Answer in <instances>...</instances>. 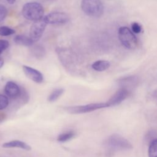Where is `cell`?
<instances>
[{
	"label": "cell",
	"mask_w": 157,
	"mask_h": 157,
	"mask_svg": "<svg viewBox=\"0 0 157 157\" xmlns=\"http://www.w3.org/2000/svg\"><path fill=\"white\" fill-rule=\"evenodd\" d=\"M43 19L47 24L61 25L67 23L69 20V17L64 12H54L47 14Z\"/></svg>",
	"instance_id": "obj_7"
},
{
	"label": "cell",
	"mask_w": 157,
	"mask_h": 157,
	"mask_svg": "<svg viewBox=\"0 0 157 157\" xmlns=\"http://www.w3.org/2000/svg\"><path fill=\"white\" fill-rule=\"evenodd\" d=\"M153 96L154 99H155V101H156V102H157V89H156V90L153 91Z\"/></svg>",
	"instance_id": "obj_24"
},
{
	"label": "cell",
	"mask_w": 157,
	"mask_h": 157,
	"mask_svg": "<svg viewBox=\"0 0 157 157\" xmlns=\"http://www.w3.org/2000/svg\"><path fill=\"white\" fill-rule=\"evenodd\" d=\"M130 91L124 88H120L106 102L109 107L115 106L121 103L130 94Z\"/></svg>",
	"instance_id": "obj_8"
},
{
	"label": "cell",
	"mask_w": 157,
	"mask_h": 157,
	"mask_svg": "<svg viewBox=\"0 0 157 157\" xmlns=\"http://www.w3.org/2000/svg\"><path fill=\"white\" fill-rule=\"evenodd\" d=\"M2 147L3 148H19L21 149H23L25 150H30L31 147L28 144L25 143L23 141H21L19 140H13L9 142H5Z\"/></svg>",
	"instance_id": "obj_12"
},
{
	"label": "cell",
	"mask_w": 157,
	"mask_h": 157,
	"mask_svg": "<svg viewBox=\"0 0 157 157\" xmlns=\"http://www.w3.org/2000/svg\"><path fill=\"white\" fill-rule=\"evenodd\" d=\"M15 33V31L8 26H0V35L2 36H7L12 35Z\"/></svg>",
	"instance_id": "obj_19"
},
{
	"label": "cell",
	"mask_w": 157,
	"mask_h": 157,
	"mask_svg": "<svg viewBox=\"0 0 157 157\" xmlns=\"http://www.w3.org/2000/svg\"><path fill=\"white\" fill-rule=\"evenodd\" d=\"M31 53L34 57L38 59H40L45 56V50L42 46L37 45L33 46V47L31 48Z\"/></svg>",
	"instance_id": "obj_15"
},
{
	"label": "cell",
	"mask_w": 157,
	"mask_h": 157,
	"mask_svg": "<svg viewBox=\"0 0 157 157\" xmlns=\"http://www.w3.org/2000/svg\"><path fill=\"white\" fill-rule=\"evenodd\" d=\"M47 25L43 18L33 22L29 29V37L34 42L40 39Z\"/></svg>",
	"instance_id": "obj_6"
},
{
	"label": "cell",
	"mask_w": 157,
	"mask_h": 157,
	"mask_svg": "<svg viewBox=\"0 0 157 157\" xmlns=\"http://www.w3.org/2000/svg\"><path fill=\"white\" fill-rule=\"evenodd\" d=\"M7 15V9L4 5L0 4V22L4 20V19L6 17Z\"/></svg>",
	"instance_id": "obj_21"
},
{
	"label": "cell",
	"mask_w": 157,
	"mask_h": 157,
	"mask_svg": "<svg viewBox=\"0 0 157 157\" xmlns=\"http://www.w3.org/2000/svg\"><path fill=\"white\" fill-rule=\"evenodd\" d=\"M13 40L15 44L20 45H23L25 47H31L33 45L34 41L30 38V37H28L24 35H17L16 36Z\"/></svg>",
	"instance_id": "obj_13"
},
{
	"label": "cell",
	"mask_w": 157,
	"mask_h": 157,
	"mask_svg": "<svg viewBox=\"0 0 157 157\" xmlns=\"http://www.w3.org/2000/svg\"><path fill=\"white\" fill-rule=\"evenodd\" d=\"M4 91L6 94L11 98L18 97L21 93V90L15 82L9 81L6 84Z\"/></svg>",
	"instance_id": "obj_11"
},
{
	"label": "cell",
	"mask_w": 157,
	"mask_h": 157,
	"mask_svg": "<svg viewBox=\"0 0 157 157\" xmlns=\"http://www.w3.org/2000/svg\"><path fill=\"white\" fill-rule=\"evenodd\" d=\"M105 146L109 153L127 151L132 148L129 140L118 134L110 136L105 142Z\"/></svg>",
	"instance_id": "obj_1"
},
{
	"label": "cell",
	"mask_w": 157,
	"mask_h": 157,
	"mask_svg": "<svg viewBox=\"0 0 157 157\" xmlns=\"http://www.w3.org/2000/svg\"><path fill=\"white\" fill-rule=\"evenodd\" d=\"M23 71L25 75L33 82L40 83L44 80L43 74L38 70L28 66H23Z\"/></svg>",
	"instance_id": "obj_9"
},
{
	"label": "cell",
	"mask_w": 157,
	"mask_h": 157,
	"mask_svg": "<svg viewBox=\"0 0 157 157\" xmlns=\"http://www.w3.org/2000/svg\"><path fill=\"white\" fill-rule=\"evenodd\" d=\"M139 79L136 75H130L120 78L118 80L120 88H124L130 92L132 89L135 88L138 84Z\"/></svg>",
	"instance_id": "obj_10"
},
{
	"label": "cell",
	"mask_w": 157,
	"mask_h": 157,
	"mask_svg": "<svg viewBox=\"0 0 157 157\" xmlns=\"http://www.w3.org/2000/svg\"><path fill=\"white\" fill-rule=\"evenodd\" d=\"M4 65V59L3 58L0 56V68H1Z\"/></svg>",
	"instance_id": "obj_25"
},
{
	"label": "cell",
	"mask_w": 157,
	"mask_h": 157,
	"mask_svg": "<svg viewBox=\"0 0 157 157\" xmlns=\"http://www.w3.org/2000/svg\"><path fill=\"white\" fill-rule=\"evenodd\" d=\"M40 1L44 2H52L55 0H40Z\"/></svg>",
	"instance_id": "obj_27"
},
{
	"label": "cell",
	"mask_w": 157,
	"mask_h": 157,
	"mask_svg": "<svg viewBox=\"0 0 157 157\" xmlns=\"http://www.w3.org/2000/svg\"><path fill=\"white\" fill-rule=\"evenodd\" d=\"M81 9L90 17L98 18L104 13V6L101 0H82Z\"/></svg>",
	"instance_id": "obj_3"
},
{
	"label": "cell",
	"mask_w": 157,
	"mask_h": 157,
	"mask_svg": "<svg viewBox=\"0 0 157 157\" xmlns=\"http://www.w3.org/2000/svg\"><path fill=\"white\" fill-rule=\"evenodd\" d=\"M7 1V2L10 4H14V2L16 1V0H6Z\"/></svg>",
	"instance_id": "obj_26"
},
{
	"label": "cell",
	"mask_w": 157,
	"mask_h": 157,
	"mask_svg": "<svg viewBox=\"0 0 157 157\" xmlns=\"http://www.w3.org/2000/svg\"><path fill=\"white\" fill-rule=\"evenodd\" d=\"M131 29L133 33L139 34L142 31V26L137 22H134L131 25Z\"/></svg>",
	"instance_id": "obj_22"
},
{
	"label": "cell",
	"mask_w": 157,
	"mask_h": 157,
	"mask_svg": "<svg viewBox=\"0 0 157 157\" xmlns=\"http://www.w3.org/2000/svg\"><path fill=\"white\" fill-rule=\"evenodd\" d=\"M9 46V42L4 39H0V55Z\"/></svg>",
	"instance_id": "obj_23"
},
{
	"label": "cell",
	"mask_w": 157,
	"mask_h": 157,
	"mask_svg": "<svg viewBox=\"0 0 157 157\" xmlns=\"http://www.w3.org/2000/svg\"><path fill=\"white\" fill-rule=\"evenodd\" d=\"M148 155V157H157V139H155L150 142Z\"/></svg>",
	"instance_id": "obj_16"
},
{
	"label": "cell",
	"mask_w": 157,
	"mask_h": 157,
	"mask_svg": "<svg viewBox=\"0 0 157 157\" xmlns=\"http://www.w3.org/2000/svg\"><path fill=\"white\" fill-rule=\"evenodd\" d=\"M108 104L107 102H97L91 103L86 105L72 106L67 108V111L70 113L78 114L91 112L98 109L108 107Z\"/></svg>",
	"instance_id": "obj_5"
},
{
	"label": "cell",
	"mask_w": 157,
	"mask_h": 157,
	"mask_svg": "<svg viewBox=\"0 0 157 157\" xmlns=\"http://www.w3.org/2000/svg\"><path fill=\"white\" fill-rule=\"evenodd\" d=\"M21 13L26 19L35 21L43 18L44 9L40 3L29 2L23 6Z\"/></svg>",
	"instance_id": "obj_2"
},
{
	"label": "cell",
	"mask_w": 157,
	"mask_h": 157,
	"mask_svg": "<svg viewBox=\"0 0 157 157\" xmlns=\"http://www.w3.org/2000/svg\"><path fill=\"white\" fill-rule=\"evenodd\" d=\"M110 64L108 61L98 60L92 64L91 67L94 70L96 71L102 72L107 70L110 67Z\"/></svg>",
	"instance_id": "obj_14"
},
{
	"label": "cell",
	"mask_w": 157,
	"mask_h": 157,
	"mask_svg": "<svg viewBox=\"0 0 157 157\" xmlns=\"http://www.w3.org/2000/svg\"><path fill=\"white\" fill-rule=\"evenodd\" d=\"M9 99L7 96L0 94V110H2L7 107Z\"/></svg>",
	"instance_id": "obj_20"
},
{
	"label": "cell",
	"mask_w": 157,
	"mask_h": 157,
	"mask_svg": "<svg viewBox=\"0 0 157 157\" xmlns=\"http://www.w3.org/2000/svg\"><path fill=\"white\" fill-rule=\"evenodd\" d=\"M118 35L121 44L127 49L133 50L138 45L137 39L132 31L126 26H121L118 29Z\"/></svg>",
	"instance_id": "obj_4"
},
{
	"label": "cell",
	"mask_w": 157,
	"mask_h": 157,
	"mask_svg": "<svg viewBox=\"0 0 157 157\" xmlns=\"http://www.w3.org/2000/svg\"><path fill=\"white\" fill-rule=\"evenodd\" d=\"M64 93V90L63 88H56L53 90V91L50 94L48 98V101L49 102H54L56 101Z\"/></svg>",
	"instance_id": "obj_17"
},
{
	"label": "cell",
	"mask_w": 157,
	"mask_h": 157,
	"mask_svg": "<svg viewBox=\"0 0 157 157\" xmlns=\"http://www.w3.org/2000/svg\"><path fill=\"white\" fill-rule=\"evenodd\" d=\"M74 136H75V133L72 131H69V132H64L59 134L57 137V140L59 142H64L72 139Z\"/></svg>",
	"instance_id": "obj_18"
}]
</instances>
